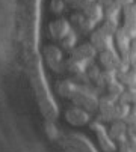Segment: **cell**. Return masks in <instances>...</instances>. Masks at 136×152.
Masks as SVG:
<instances>
[{"label":"cell","mask_w":136,"mask_h":152,"mask_svg":"<svg viewBox=\"0 0 136 152\" xmlns=\"http://www.w3.org/2000/svg\"><path fill=\"white\" fill-rule=\"evenodd\" d=\"M91 33H92L91 35V44L97 48V51H104V50L113 48V35L106 32L101 26L98 29H94Z\"/></svg>","instance_id":"6da1fadb"},{"label":"cell","mask_w":136,"mask_h":152,"mask_svg":"<svg viewBox=\"0 0 136 152\" xmlns=\"http://www.w3.org/2000/svg\"><path fill=\"white\" fill-rule=\"evenodd\" d=\"M91 128L95 131L97 134V139L100 142V146L104 152H115L118 149V145L112 140V137L109 136V131H106V128H104V124L98 122L95 119V122H92V125H91Z\"/></svg>","instance_id":"7a4b0ae2"},{"label":"cell","mask_w":136,"mask_h":152,"mask_svg":"<svg viewBox=\"0 0 136 152\" xmlns=\"http://www.w3.org/2000/svg\"><path fill=\"white\" fill-rule=\"evenodd\" d=\"M65 118L67 121L70 122L71 125L74 126H82V125H86L89 121H91V115L89 112H86L83 107L80 105H73L67 110L65 113Z\"/></svg>","instance_id":"3957f363"},{"label":"cell","mask_w":136,"mask_h":152,"mask_svg":"<svg viewBox=\"0 0 136 152\" xmlns=\"http://www.w3.org/2000/svg\"><path fill=\"white\" fill-rule=\"evenodd\" d=\"M100 63H101V66L104 69L117 71L118 66H120V63H121V56H120V53H117L113 48L100 51Z\"/></svg>","instance_id":"277c9868"},{"label":"cell","mask_w":136,"mask_h":152,"mask_svg":"<svg viewBox=\"0 0 136 152\" xmlns=\"http://www.w3.org/2000/svg\"><path fill=\"white\" fill-rule=\"evenodd\" d=\"M127 133H129V128H127V124L124 121H113L110 124L109 136L112 137V140L115 142L117 145L123 143L127 139Z\"/></svg>","instance_id":"5b68a950"},{"label":"cell","mask_w":136,"mask_h":152,"mask_svg":"<svg viewBox=\"0 0 136 152\" xmlns=\"http://www.w3.org/2000/svg\"><path fill=\"white\" fill-rule=\"evenodd\" d=\"M103 6L98 5V2H95V0H92V2H86L82 8V14H85L88 18L94 20L95 23H100V21L103 20L104 17V12H103Z\"/></svg>","instance_id":"8992f818"},{"label":"cell","mask_w":136,"mask_h":152,"mask_svg":"<svg viewBox=\"0 0 136 152\" xmlns=\"http://www.w3.org/2000/svg\"><path fill=\"white\" fill-rule=\"evenodd\" d=\"M71 21L74 23V26H77L79 30L83 32V33L92 32V30L97 27V24H98V23H95L94 20L88 18L85 14H74V15L71 17Z\"/></svg>","instance_id":"52a82bcc"},{"label":"cell","mask_w":136,"mask_h":152,"mask_svg":"<svg viewBox=\"0 0 136 152\" xmlns=\"http://www.w3.org/2000/svg\"><path fill=\"white\" fill-rule=\"evenodd\" d=\"M88 65H89L88 60H85V59H82V57H79L77 54L73 53V56L67 60L65 66H67V69L70 71V72H73L74 75H77V74H83L86 71Z\"/></svg>","instance_id":"ba28073f"},{"label":"cell","mask_w":136,"mask_h":152,"mask_svg":"<svg viewBox=\"0 0 136 152\" xmlns=\"http://www.w3.org/2000/svg\"><path fill=\"white\" fill-rule=\"evenodd\" d=\"M70 32H71V27H70V23L67 20H56L50 24V33L55 39L62 41Z\"/></svg>","instance_id":"9c48e42d"},{"label":"cell","mask_w":136,"mask_h":152,"mask_svg":"<svg viewBox=\"0 0 136 152\" xmlns=\"http://www.w3.org/2000/svg\"><path fill=\"white\" fill-rule=\"evenodd\" d=\"M45 56H47V62H49L50 66L56 71H61V68H62V54H61V51L56 47H49L47 50H45Z\"/></svg>","instance_id":"30bf717a"},{"label":"cell","mask_w":136,"mask_h":152,"mask_svg":"<svg viewBox=\"0 0 136 152\" xmlns=\"http://www.w3.org/2000/svg\"><path fill=\"white\" fill-rule=\"evenodd\" d=\"M79 88V83L73 81V80H62L59 84H58V92L59 95L62 96H67V98H73V95L76 94Z\"/></svg>","instance_id":"8fae6325"},{"label":"cell","mask_w":136,"mask_h":152,"mask_svg":"<svg viewBox=\"0 0 136 152\" xmlns=\"http://www.w3.org/2000/svg\"><path fill=\"white\" fill-rule=\"evenodd\" d=\"M74 54H77L79 57H82V59H85V60H88L89 63L92 62V59L97 56V48L92 45V44H82L80 47H77L74 51H73Z\"/></svg>","instance_id":"7c38bea8"},{"label":"cell","mask_w":136,"mask_h":152,"mask_svg":"<svg viewBox=\"0 0 136 152\" xmlns=\"http://www.w3.org/2000/svg\"><path fill=\"white\" fill-rule=\"evenodd\" d=\"M104 20H112V21H118L120 17L123 15V6L117 2L110 3L109 6L104 8Z\"/></svg>","instance_id":"4fadbf2b"},{"label":"cell","mask_w":136,"mask_h":152,"mask_svg":"<svg viewBox=\"0 0 136 152\" xmlns=\"http://www.w3.org/2000/svg\"><path fill=\"white\" fill-rule=\"evenodd\" d=\"M126 91V86L120 81V80H115L113 83H110L107 88H106V94L107 95H110L113 99H120V96L123 95V92Z\"/></svg>","instance_id":"5bb4252c"},{"label":"cell","mask_w":136,"mask_h":152,"mask_svg":"<svg viewBox=\"0 0 136 152\" xmlns=\"http://www.w3.org/2000/svg\"><path fill=\"white\" fill-rule=\"evenodd\" d=\"M76 42H77V35H76V32H70L64 39H62V47L65 48V50H73L74 47H76Z\"/></svg>","instance_id":"9a60e30c"},{"label":"cell","mask_w":136,"mask_h":152,"mask_svg":"<svg viewBox=\"0 0 136 152\" xmlns=\"http://www.w3.org/2000/svg\"><path fill=\"white\" fill-rule=\"evenodd\" d=\"M121 29L126 32V35H127L132 41L136 39V21H124L123 26H121Z\"/></svg>","instance_id":"2e32d148"},{"label":"cell","mask_w":136,"mask_h":152,"mask_svg":"<svg viewBox=\"0 0 136 152\" xmlns=\"http://www.w3.org/2000/svg\"><path fill=\"white\" fill-rule=\"evenodd\" d=\"M101 27H103L106 32H109L110 35H115L117 30L120 29V23H118V21H112V20H104L103 24H101Z\"/></svg>","instance_id":"e0dca14e"},{"label":"cell","mask_w":136,"mask_h":152,"mask_svg":"<svg viewBox=\"0 0 136 152\" xmlns=\"http://www.w3.org/2000/svg\"><path fill=\"white\" fill-rule=\"evenodd\" d=\"M52 11L56 14H61L65 9V0H52V5H50Z\"/></svg>","instance_id":"ac0fdd59"},{"label":"cell","mask_w":136,"mask_h":152,"mask_svg":"<svg viewBox=\"0 0 136 152\" xmlns=\"http://www.w3.org/2000/svg\"><path fill=\"white\" fill-rule=\"evenodd\" d=\"M100 74H101V69L97 66V65H92V66L89 68V71H88V77L91 78V81H94V83L100 77Z\"/></svg>","instance_id":"d6986e66"},{"label":"cell","mask_w":136,"mask_h":152,"mask_svg":"<svg viewBox=\"0 0 136 152\" xmlns=\"http://www.w3.org/2000/svg\"><path fill=\"white\" fill-rule=\"evenodd\" d=\"M86 2L88 0H65V5L73 8V9H82Z\"/></svg>","instance_id":"ffe728a7"},{"label":"cell","mask_w":136,"mask_h":152,"mask_svg":"<svg viewBox=\"0 0 136 152\" xmlns=\"http://www.w3.org/2000/svg\"><path fill=\"white\" fill-rule=\"evenodd\" d=\"M97 2H98V5H100V6H103V9H104L106 6H109L110 3L115 2V0H97Z\"/></svg>","instance_id":"44dd1931"},{"label":"cell","mask_w":136,"mask_h":152,"mask_svg":"<svg viewBox=\"0 0 136 152\" xmlns=\"http://www.w3.org/2000/svg\"><path fill=\"white\" fill-rule=\"evenodd\" d=\"M117 3H120L121 6H126V5H130V3H133L135 0H115Z\"/></svg>","instance_id":"7402d4cb"},{"label":"cell","mask_w":136,"mask_h":152,"mask_svg":"<svg viewBox=\"0 0 136 152\" xmlns=\"http://www.w3.org/2000/svg\"><path fill=\"white\" fill-rule=\"evenodd\" d=\"M88 2H92V0H88Z\"/></svg>","instance_id":"603a6c76"}]
</instances>
